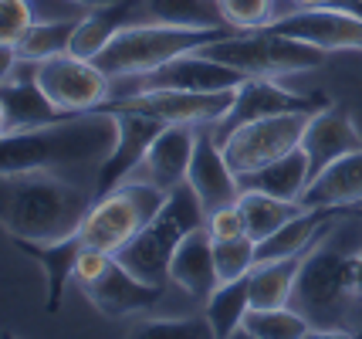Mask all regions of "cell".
I'll list each match as a JSON object with an SVG mask.
<instances>
[{
    "mask_svg": "<svg viewBox=\"0 0 362 339\" xmlns=\"http://www.w3.org/2000/svg\"><path fill=\"white\" fill-rule=\"evenodd\" d=\"M342 217L346 214H339L332 224H325L315 244L305 251L298 278H295L291 309H298L312 323L308 336H356L346 329V309L356 299V255L359 251H346L342 244H335Z\"/></svg>",
    "mask_w": 362,
    "mask_h": 339,
    "instance_id": "cell-3",
    "label": "cell"
},
{
    "mask_svg": "<svg viewBox=\"0 0 362 339\" xmlns=\"http://www.w3.org/2000/svg\"><path fill=\"white\" fill-rule=\"evenodd\" d=\"M244 79H247L244 71L206 58L204 51H189V54H180V58L153 68V71L112 79V98L132 96V92H156V88H176V92H223V88H237Z\"/></svg>",
    "mask_w": 362,
    "mask_h": 339,
    "instance_id": "cell-9",
    "label": "cell"
},
{
    "mask_svg": "<svg viewBox=\"0 0 362 339\" xmlns=\"http://www.w3.org/2000/svg\"><path fill=\"white\" fill-rule=\"evenodd\" d=\"M237 88L223 92H176V88H156V92H132V96L109 98L102 105V113H142L153 115L159 122H189V126H204V122H223V115L234 105Z\"/></svg>",
    "mask_w": 362,
    "mask_h": 339,
    "instance_id": "cell-11",
    "label": "cell"
},
{
    "mask_svg": "<svg viewBox=\"0 0 362 339\" xmlns=\"http://www.w3.org/2000/svg\"><path fill=\"white\" fill-rule=\"evenodd\" d=\"M206 231L214 241H230V238H244L247 234V221H244V210L240 204H227L206 214Z\"/></svg>",
    "mask_w": 362,
    "mask_h": 339,
    "instance_id": "cell-35",
    "label": "cell"
},
{
    "mask_svg": "<svg viewBox=\"0 0 362 339\" xmlns=\"http://www.w3.org/2000/svg\"><path fill=\"white\" fill-rule=\"evenodd\" d=\"M0 221L21 241L51 244L78 234L95 204V187H78L58 170H28L0 177Z\"/></svg>",
    "mask_w": 362,
    "mask_h": 339,
    "instance_id": "cell-1",
    "label": "cell"
},
{
    "mask_svg": "<svg viewBox=\"0 0 362 339\" xmlns=\"http://www.w3.org/2000/svg\"><path fill=\"white\" fill-rule=\"evenodd\" d=\"M308 183H312V163L301 146L288 149L284 156L271 160L268 166H261L240 180L244 190H264V194L284 197V200H301Z\"/></svg>",
    "mask_w": 362,
    "mask_h": 339,
    "instance_id": "cell-23",
    "label": "cell"
},
{
    "mask_svg": "<svg viewBox=\"0 0 362 339\" xmlns=\"http://www.w3.org/2000/svg\"><path fill=\"white\" fill-rule=\"evenodd\" d=\"M129 336L136 339H210L214 336V326L206 316L200 319H149L139 323Z\"/></svg>",
    "mask_w": 362,
    "mask_h": 339,
    "instance_id": "cell-33",
    "label": "cell"
},
{
    "mask_svg": "<svg viewBox=\"0 0 362 339\" xmlns=\"http://www.w3.org/2000/svg\"><path fill=\"white\" fill-rule=\"evenodd\" d=\"M119 126L112 113H78L58 119L51 126L0 136V177L28 173V170H68V166H95L115 146Z\"/></svg>",
    "mask_w": 362,
    "mask_h": 339,
    "instance_id": "cell-2",
    "label": "cell"
},
{
    "mask_svg": "<svg viewBox=\"0 0 362 339\" xmlns=\"http://www.w3.org/2000/svg\"><path fill=\"white\" fill-rule=\"evenodd\" d=\"M356 299H362V251L356 255Z\"/></svg>",
    "mask_w": 362,
    "mask_h": 339,
    "instance_id": "cell-36",
    "label": "cell"
},
{
    "mask_svg": "<svg viewBox=\"0 0 362 339\" xmlns=\"http://www.w3.org/2000/svg\"><path fill=\"white\" fill-rule=\"evenodd\" d=\"M200 51H204L206 58H214V62H223V65L244 71L247 79L251 75L278 79V75L312 71V68L325 65V54H329V51L315 48L308 41H298V38H288V34L274 31V28L227 34L221 41H210Z\"/></svg>",
    "mask_w": 362,
    "mask_h": 339,
    "instance_id": "cell-6",
    "label": "cell"
},
{
    "mask_svg": "<svg viewBox=\"0 0 362 339\" xmlns=\"http://www.w3.org/2000/svg\"><path fill=\"white\" fill-rule=\"evenodd\" d=\"M81 7H102V4H115V0H75Z\"/></svg>",
    "mask_w": 362,
    "mask_h": 339,
    "instance_id": "cell-37",
    "label": "cell"
},
{
    "mask_svg": "<svg viewBox=\"0 0 362 339\" xmlns=\"http://www.w3.org/2000/svg\"><path fill=\"white\" fill-rule=\"evenodd\" d=\"M301 204L325 210H349L362 204V149H352L315 173L301 194Z\"/></svg>",
    "mask_w": 362,
    "mask_h": 339,
    "instance_id": "cell-21",
    "label": "cell"
},
{
    "mask_svg": "<svg viewBox=\"0 0 362 339\" xmlns=\"http://www.w3.org/2000/svg\"><path fill=\"white\" fill-rule=\"evenodd\" d=\"M187 183L193 187V194L200 197L206 214L240 200L244 187H240V177L234 173V166L223 156V146L214 132V122H204L197 130V149H193V160H189Z\"/></svg>",
    "mask_w": 362,
    "mask_h": 339,
    "instance_id": "cell-15",
    "label": "cell"
},
{
    "mask_svg": "<svg viewBox=\"0 0 362 339\" xmlns=\"http://www.w3.org/2000/svg\"><path fill=\"white\" fill-rule=\"evenodd\" d=\"M37 62H21L11 71H4V88H0V136H11V132H28V130H41L51 126L58 119L78 113H64L58 109L47 92L37 85L34 75Z\"/></svg>",
    "mask_w": 362,
    "mask_h": 339,
    "instance_id": "cell-12",
    "label": "cell"
},
{
    "mask_svg": "<svg viewBox=\"0 0 362 339\" xmlns=\"http://www.w3.org/2000/svg\"><path fill=\"white\" fill-rule=\"evenodd\" d=\"M24 255H31L41 272H45V282H47V292H45V306L47 312H58L62 309V299H64V285L71 282V272H75V261H78L81 248V234H71L64 241H51V244H34V241H21Z\"/></svg>",
    "mask_w": 362,
    "mask_h": 339,
    "instance_id": "cell-24",
    "label": "cell"
},
{
    "mask_svg": "<svg viewBox=\"0 0 362 339\" xmlns=\"http://www.w3.org/2000/svg\"><path fill=\"white\" fill-rule=\"evenodd\" d=\"M312 323L301 316L298 309L278 306V309H247L240 336L247 339H308Z\"/></svg>",
    "mask_w": 362,
    "mask_h": 339,
    "instance_id": "cell-30",
    "label": "cell"
},
{
    "mask_svg": "<svg viewBox=\"0 0 362 339\" xmlns=\"http://www.w3.org/2000/svg\"><path fill=\"white\" fill-rule=\"evenodd\" d=\"M214 265L221 282H234L240 275H247L257 265V241L251 234L230 238V241H214Z\"/></svg>",
    "mask_w": 362,
    "mask_h": 339,
    "instance_id": "cell-31",
    "label": "cell"
},
{
    "mask_svg": "<svg viewBox=\"0 0 362 339\" xmlns=\"http://www.w3.org/2000/svg\"><path fill=\"white\" fill-rule=\"evenodd\" d=\"M240 210L247 221V234L254 241H264L268 234H274L281 224H288L295 214L305 210L301 200H284V197L264 194V190H240Z\"/></svg>",
    "mask_w": 362,
    "mask_h": 339,
    "instance_id": "cell-28",
    "label": "cell"
},
{
    "mask_svg": "<svg viewBox=\"0 0 362 339\" xmlns=\"http://www.w3.org/2000/svg\"><path fill=\"white\" fill-rule=\"evenodd\" d=\"M142 0H115V4H102L85 11L71 38V54L95 62L102 51L109 48V41L129 24V17H136Z\"/></svg>",
    "mask_w": 362,
    "mask_h": 339,
    "instance_id": "cell-22",
    "label": "cell"
},
{
    "mask_svg": "<svg viewBox=\"0 0 362 339\" xmlns=\"http://www.w3.org/2000/svg\"><path fill=\"white\" fill-rule=\"evenodd\" d=\"M274 31L308 41L322 51H362V17L335 7H298L271 24Z\"/></svg>",
    "mask_w": 362,
    "mask_h": 339,
    "instance_id": "cell-16",
    "label": "cell"
},
{
    "mask_svg": "<svg viewBox=\"0 0 362 339\" xmlns=\"http://www.w3.org/2000/svg\"><path fill=\"white\" fill-rule=\"evenodd\" d=\"M81 295L95 306V312H102L105 319H129L139 316L146 309L159 306L163 299V285H149L129 272L119 258L109 261V268L92 278L88 285H81Z\"/></svg>",
    "mask_w": 362,
    "mask_h": 339,
    "instance_id": "cell-17",
    "label": "cell"
},
{
    "mask_svg": "<svg viewBox=\"0 0 362 339\" xmlns=\"http://www.w3.org/2000/svg\"><path fill=\"white\" fill-rule=\"evenodd\" d=\"M78 17H62V21H34L31 31L17 41V58L21 62H45V58H54V54H64L71 51V38H75V28H78Z\"/></svg>",
    "mask_w": 362,
    "mask_h": 339,
    "instance_id": "cell-29",
    "label": "cell"
},
{
    "mask_svg": "<svg viewBox=\"0 0 362 339\" xmlns=\"http://www.w3.org/2000/svg\"><path fill=\"white\" fill-rule=\"evenodd\" d=\"M308 115L312 113H284V115H264V119H254L237 126L230 136H223V156L234 166V173L240 180L268 166L271 160L284 156L288 149L301 146V132L308 126Z\"/></svg>",
    "mask_w": 362,
    "mask_h": 339,
    "instance_id": "cell-8",
    "label": "cell"
},
{
    "mask_svg": "<svg viewBox=\"0 0 362 339\" xmlns=\"http://www.w3.org/2000/svg\"><path fill=\"white\" fill-rule=\"evenodd\" d=\"M142 11L156 24H173V28H217V31H234L223 17L221 0H142Z\"/></svg>",
    "mask_w": 362,
    "mask_h": 339,
    "instance_id": "cell-27",
    "label": "cell"
},
{
    "mask_svg": "<svg viewBox=\"0 0 362 339\" xmlns=\"http://www.w3.org/2000/svg\"><path fill=\"white\" fill-rule=\"evenodd\" d=\"M223 17L234 31H257L278 21V0H221Z\"/></svg>",
    "mask_w": 362,
    "mask_h": 339,
    "instance_id": "cell-32",
    "label": "cell"
},
{
    "mask_svg": "<svg viewBox=\"0 0 362 339\" xmlns=\"http://www.w3.org/2000/svg\"><path fill=\"white\" fill-rule=\"evenodd\" d=\"M206 224V207L200 204V197L193 194L189 183H180L176 190H170V200L163 204L156 217L142 227L139 234L115 255L126 265L129 272L149 282V285H166L170 278V261L180 241L189 231Z\"/></svg>",
    "mask_w": 362,
    "mask_h": 339,
    "instance_id": "cell-4",
    "label": "cell"
},
{
    "mask_svg": "<svg viewBox=\"0 0 362 339\" xmlns=\"http://www.w3.org/2000/svg\"><path fill=\"white\" fill-rule=\"evenodd\" d=\"M37 85L47 92V98L64 113H95L112 98V79L102 68L78 58L71 51L45 58L34 65Z\"/></svg>",
    "mask_w": 362,
    "mask_h": 339,
    "instance_id": "cell-10",
    "label": "cell"
},
{
    "mask_svg": "<svg viewBox=\"0 0 362 339\" xmlns=\"http://www.w3.org/2000/svg\"><path fill=\"white\" fill-rule=\"evenodd\" d=\"M197 130L200 126L189 122H166L139 166L142 180H153L163 190H176L180 183H187L189 160L197 149Z\"/></svg>",
    "mask_w": 362,
    "mask_h": 339,
    "instance_id": "cell-19",
    "label": "cell"
},
{
    "mask_svg": "<svg viewBox=\"0 0 362 339\" xmlns=\"http://www.w3.org/2000/svg\"><path fill=\"white\" fill-rule=\"evenodd\" d=\"M31 0H0V48H17V41L31 31Z\"/></svg>",
    "mask_w": 362,
    "mask_h": 339,
    "instance_id": "cell-34",
    "label": "cell"
},
{
    "mask_svg": "<svg viewBox=\"0 0 362 339\" xmlns=\"http://www.w3.org/2000/svg\"><path fill=\"white\" fill-rule=\"evenodd\" d=\"M325 105H332L325 96H301V92H291V88L278 85L268 75H251V79H244L237 85L234 105H230V113L223 115V122L214 126V132H217V139H223L237 126L254 122V119L284 115V113H318Z\"/></svg>",
    "mask_w": 362,
    "mask_h": 339,
    "instance_id": "cell-13",
    "label": "cell"
},
{
    "mask_svg": "<svg viewBox=\"0 0 362 339\" xmlns=\"http://www.w3.org/2000/svg\"><path fill=\"white\" fill-rule=\"evenodd\" d=\"M234 31H217V28H173V24H126L122 31L109 41V48L95 58L109 79H126V75H142L153 68L173 62L180 54L206 48L210 41H221Z\"/></svg>",
    "mask_w": 362,
    "mask_h": 339,
    "instance_id": "cell-5",
    "label": "cell"
},
{
    "mask_svg": "<svg viewBox=\"0 0 362 339\" xmlns=\"http://www.w3.org/2000/svg\"><path fill=\"white\" fill-rule=\"evenodd\" d=\"M251 309V272L234 278V282H221L214 295L204 302V316L214 326V336H240V323Z\"/></svg>",
    "mask_w": 362,
    "mask_h": 339,
    "instance_id": "cell-26",
    "label": "cell"
},
{
    "mask_svg": "<svg viewBox=\"0 0 362 339\" xmlns=\"http://www.w3.org/2000/svg\"><path fill=\"white\" fill-rule=\"evenodd\" d=\"M301 258H305V251L301 255H288V258L257 261L251 268V306L254 309L291 306V292H295Z\"/></svg>",
    "mask_w": 362,
    "mask_h": 339,
    "instance_id": "cell-25",
    "label": "cell"
},
{
    "mask_svg": "<svg viewBox=\"0 0 362 339\" xmlns=\"http://www.w3.org/2000/svg\"><path fill=\"white\" fill-rule=\"evenodd\" d=\"M170 200V190L156 187L153 180L132 177L119 183L115 190L98 197L81 224V241L88 248H102L109 255H119L142 227L156 217L163 204Z\"/></svg>",
    "mask_w": 362,
    "mask_h": 339,
    "instance_id": "cell-7",
    "label": "cell"
},
{
    "mask_svg": "<svg viewBox=\"0 0 362 339\" xmlns=\"http://www.w3.org/2000/svg\"><path fill=\"white\" fill-rule=\"evenodd\" d=\"M170 278L197 302H206L214 295L221 278H217V265H214V238L206 227L189 231L180 241V248L173 251V261H170Z\"/></svg>",
    "mask_w": 362,
    "mask_h": 339,
    "instance_id": "cell-20",
    "label": "cell"
},
{
    "mask_svg": "<svg viewBox=\"0 0 362 339\" xmlns=\"http://www.w3.org/2000/svg\"><path fill=\"white\" fill-rule=\"evenodd\" d=\"M115 115V126H119V136H115V146L105 160L98 163L95 170V200L105 197L109 190H115L119 183L136 177V170L142 166L149 146L156 139L166 122H159L153 115H142V113H112Z\"/></svg>",
    "mask_w": 362,
    "mask_h": 339,
    "instance_id": "cell-14",
    "label": "cell"
},
{
    "mask_svg": "<svg viewBox=\"0 0 362 339\" xmlns=\"http://www.w3.org/2000/svg\"><path fill=\"white\" fill-rule=\"evenodd\" d=\"M346 214L352 217V221H359V224H362V204H356V207H349Z\"/></svg>",
    "mask_w": 362,
    "mask_h": 339,
    "instance_id": "cell-38",
    "label": "cell"
},
{
    "mask_svg": "<svg viewBox=\"0 0 362 339\" xmlns=\"http://www.w3.org/2000/svg\"><path fill=\"white\" fill-rule=\"evenodd\" d=\"M301 149L308 153L312 177H315L339 156H346L352 149H362V132L356 130L349 113L335 109V105H325V109L308 115V126L301 132Z\"/></svg>",
    "mask_w": 362,
    "mask_h": 339,
    "instance_id": "cell-18",
    "label": "cell"
}]
</instances>
